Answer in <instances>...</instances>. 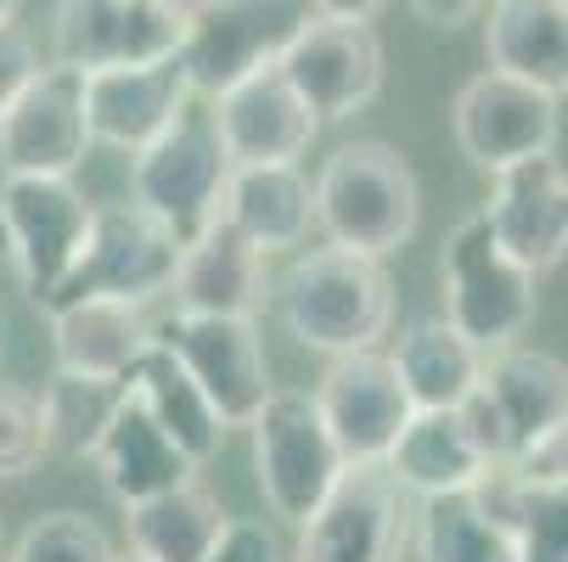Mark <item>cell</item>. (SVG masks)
Instances as JSON below:
<instances>
[{
	"label": "cell",
	"instance_id": "cell-37",
	"mask_svg": "<svg viewBox=\"0 0 568 562\" xmlns=\"http://www.w3.org/2000/svg\"><path fill=\"white\" fill-rule=\"evenodd\" d=\"M428 29H462V23H478V12H484V0H405Z\"/></svg>",
	"mask_w": 568,
	"mask_h": 562
},
{
	"label": "cell",
	"instance_id": "cell-11",
	"mask_svg": "<svg viewBox=\"0 0 568 562\" xmlns=\"http://www.w3.org/2000/svg\"><path fill=\"white\" fill-rule=\"evenodd\" d=\"M181 248H186L181 236L164 219H152L146 208H135V203L97 208L91 243H85L73 276L57 287L51 304H62V298H130V304H152V298L170 293Z\"/></svg>",
	"mask_w": 568,
	"mask_h": 562
},
{
	"label": "cell",
	"instance_id": "cell-20",
	"mask_svg": "<svg viewBox=\"0 0 568 562\" xmlns=\"http://www.w3.org/2000/svg\"><path fill=\"white\" fill-rule=\"evenodd\" d=\"M85 456L97 461L102 490L119 507L146 501V495H164V490L186 484V478H197V461L152 422V411L124 382H119V399H113V411H108V422H102V433L91 439Z\"/></svg>",
	"mask_w": 568,
	"mask_h": 562
},
{
	"label": "cell",
	"instance_id": "cell-6",
	"mask_svg": "<svg viewBox=\"0 0 568 562\" xmlns=\"http://www.w3.org/2000/svg\"><path fill=\"white\" fill-rule=\"evenodd\" d=\"M225 181H231V157L220 146V130L192 102L181 108V119L170 130H158L141 152H130V197H135V208L164 219L181 243H192L209 219H220Z\"/></svg>",
	"mask_w": 568,
	"mask_h": 562
},
{
	"label": "cell",
	"instance_id": "cell-13",
	"mask_svg": "<svg viewBox=\"0 0 568 562\" xmlns=\"http://www.w3.org/2000/svg\"><path fill=\"white\" fill-rule=\"evenodd\" d=\"M85 73L45 62L0 113V175H73L91 152Z\"/></svg>",
	"mask_w": 568,
	"mask_h": 562
},
{
	"label": "cell",
	"instance_id": "cell-24",
	"mask_svg": "<svg viewBox=\"0 0 568 562\" xmlns=\"http://www.w3.org/2000/svg\"><path fill=\"white\" fill-rule=\"evenodd\" d=\"M484 57H490V68L562 96L568 91V0H490V12H484Z\"/></svg>",
	"mask_w": 568,
	"mask_h": 562
},
{
	"label": "cell",
	"instance_id": "cell-8",
	"mask_svg": "<svg viewBox=\"0 0 568 562\" xmlns=\"http://www.w3.org/2000/svg\"><path fill=\"white\" fill-rule=\"evenodd\" d=\"M450 130H456V146H462V157L473 170L501 175V170L524 164V157L557 152L562 108H557L551 91L529 85V79H513L501 68H484V73H473L467 85L456 91Z\"/></svg>",
	"mask_w": 568,
	"mask_h": 562
},
{
	"label": "cell",
	"instance_id": "cell-39",
	"mask_svg": "<svg viewBox=\"0 0 568 562\" xmlns=\"http://www.w3.org/2000/svg\"><path fill=\"white\" fill-rule=\"evenodd\" d=\"M164 7H175V12H186V18H192V12L203 7V0H164Z\"/></svg>",
	"mask_w": 568,
	"mask_h": 562
},
{
	"label": "cell",
	"instance_id": "cell-2",
	"mask_svg": "<svg viewBox=\"0 0 568 562\" xmlns=\"http://www.w3.org/2000/svg\"><path fill=\"white\" fill-rule=\"evenodd\" d=\"M310 186H315V225L338 248L388 259L423 225L417 170L388 141H344Z\"/></svg>",
	"mask_w": 568,
	"mask_h": 562
},
{
	"label": "cell",
	"instance_id": "cell-38",
	"mask_svg": "<svg viewBox=\"0 0 568 562\" xmlns=\"http://www.w3.org/2000/svg\"><path fill=\"white\" fill-rule=\"evenodd\" d=\"M388 0H310L315 18H349V23H372Z\"/></svg>",
	"mask_w": 568,
	"mask_h": 562
},
{
	"label": "cell",
	"instance_id": "cell-41",
	"mask_svg": "<svg viewBox=\"0 0 568 562\" xmlns=\"http://www.w3.org/2000/svg\"><path fill=\"white\" fill-rule=\"evenodd\" d=\"M113 562H146V556H135V551H113Z\"/></svg>",
	"mask_w": 568,
	"mask_h": 562
},
{
	"label": "cell",
	"instance_id": "cell-35",
	"mask_svg": "<svg viewBox=\"0 0 568 562\" xmlns=\"http://www.w3.org/2000/svg\"><path fill=\"white\" fill-rule=\"evenodd\" d=\"M34 73H40V51H34V40H29L12 18H0V113L18 102V91L29 85Z\"/></svg>",
	"mask_w": 568,
	"mask_h": 562
},
{
	"label": "cell",
	"instance_id": "cell-30",
	"mask_svg": "<svg viewBox=\"0 0 568 562\" xmlns=\"http://www.w3.org/2000/svg\"><path fill=\"white\" fill-rule=\"evenodd\" d=\"M473 490L513 529L524 562H568V478H557V484H524V478L496 467Z\"/></svg>",
	"mask_w": 568,
	"mask_h": 562
},
{
	"label": "cell",
	"instance_id": "cell-7",
	"mask_svg": "<svg viewBox=\"0 0 568 562\" xmlns=\"http://www.w3.org/2000/svg\"><path fill=\"white\" fill-rule=\"evenodd\" d=\"M310 18V0H203L181 40L192 96H220L236 79L276 68Z\"/></svg>",
	"mask_w": 568,
	"mask_h": 562
},
{
	"label": "cell",
	"instance_id": "cell-31",
	"mask_svg": "<svg viewBox=\"0 0 568 562\" xmlns=\"http://www.w3.org/2000/svg\"><path fill=\"white\" fill-rule=\"evenodd\" d=\"M40 399H45V428H51V445H68V450L85 456V450H91V439L102 433L108 411H113L119 382H91V377H68V371H57V377L40 388Z\"/></svg>",
	"mask_w": 568,
	"mask_h": 562
},
{
	"label": "cell",
	"instance_id": "cell-12",
	"mask_svg": "<svg viewBox=\"0 0 568 562\" xmlns=\"http://www.w3.org/2000/svg\"><path fill=\"white\" fill-rule=\"evenodd\" d=\"M276 68L321 124H344V119H355L361 108L377 102L388 57H383V40H377L372 23L310 18L298 29V40L282 51Z\"/></svg>",
	"mask_w": 568,
	"mask_h": 562
},
{
	"label": "cell",
	"instance_id": "cell-34",
	"mask_svg": "<svg viewBox=\"0 0 568 562\" xmlns=\"http://www.w3.org/2000/svg\"><path fill=\"white\" fill-rule=\"evenodd\" d=\"M203 562H282V534L265 518H225Z\"/></svg>",
	"mask_w": 568,
	"mask_h": 562
},
{
	"label": "cell",
	"instance_id": "cell-3",
	"mask_svg": "<svg viewBox=\"0 0 568 562\" xmlns=\"http://www.w3.org/2000/svg\"><path fill=\"white\" fill-rule=\"evenodd\" d=\"M439 276H445V320H450L456 333H467L484 355L518 344L529 333L535 309H540L535 270H524L496 243V231H490V219H484V208L467 214L445 236Z\"/></svg>",
	"mask_w": 568,
	"mask_h": 562
},
{
	"label": "cell",
	"instance_id": "cell-26",
	"mask_svg": "<svg viewBox=\"0 0 568 562\" xmlns=\"http://www.w3.org/2000/svg\"><path fill=\"white\" fill-rule=\"evenodd\" d=\"M220 529H225L220 495H209L197 478H186V484H175L164 495H146V501L124 507L130 551L146 556V562H203L209 545L220 540Z\"/></svg>",
	"mask_w": 568,
	"mask_h": 562
},
{
	"label": "cell",
	"instance_id": "cell-1",
	"mask_svg": "<svg viewBox=\"0 0 568 562\" xmlns=\"http://www.w3.org/2000/svg\"><path fill=\"white\" fill-rule=\"evenodd\" d=\"M276 315L287 338L315 355L377 349L394 327V282L383 259L327 243L287 265V276L276 282Z\"/></svg>",
	"mask_w": 568,
	"mask_h": 562
},
{
	"label": "cell",
	"instance_id": "cell-5",
	"mask_svg": "<svg viewBox=\"0 0 568 562\" xmlns=\"http://www.w3.org/2000/svg\"><path fill=\"white\" fill-rule=\"evenodd\" d=\"M97 203L73 186V175H7L0 181V248H7L18 287L45 309L73 276L91 243Z\"/></svg>",
	"mask_w": 568,
	"mask_h": 562
},
{
	"label": "cell",
	"instance_id": "cell-28",
	"mask_svg": "<svg viewBox=\"0 0 568 562\" xmlns=\"http://www.w3.org/2000/svg\"><path fill=\"white\" fill-rule=\"evenodd\" d=\"M412 551L417 562H524L513 529L478 501V490L423 495L412 512Z\"/></svg>",
	"mask_w": 568,
	"mask_h": 562
},
{
	"label": "cell",
	"instance_id": "cell-27",
	"mask_svg": "<svg viewBox=\"0 0 568 562\" xmlns=\"http://www.w3.org/2000/svg\"><path fill=\"white\" fill-rule=\"evenodd\" d=\"M124 388L141 399V406L152 411V422L164 428L197 467L220 450V439H225V422L214 417V406L203 399V388L192 382V371L164 349V338H158L135 366H130V377H124Z\"/></svg>",
	"mask_w": 568,
	"mask_h": 562
},
{
	"label": "cell",
	"instance_id": "cell-36",
	"mask_svg": "<svg viewBox=\"0 0 568 562\" xmlns=\"http://www.w3.org/2000/svg\"><path fill=\"white\" fill-rule=\"evenodd\" d=\"M501 472L524 478V484H557V478H568V422H557L551 433H540L529 450H518Z\"/></svg>",
	"mask_w": 568,
	"mask_h": 562
},
{
	"label": "cell",
	"instance_id": "cell-29",
	"mask_svg": "<svg viewBox=\"0 0 568 562\" xmlns=\"http://www.w3.org/2000/svg\"><path fill=\"white\" fill-rule=\"evenodd\" d=\"M394 366L405 377L412 406H462L484 377V349L467 333H456L445 315H428L399 333Z\"/></svg>",
	"mask_w": 568,
	"mask_h": 562
},
{
	"label": "cell",
	"instance_id": "cell-21",
	"mask_svg": "<svg viewBox=\"0 0 568 562\" xmlns=\"http://www.w3.org/2000/svg\"><path fill=\"white\" fill-rule=\"evenodd\" d=\"M265 259L271 254H260L225 214L209 219L181 248V265H175V282H170L175 309H192V315H254L265 304V287H271Z\"/></svg>",
	"mask_w": 568,
	"mask_h": 562
},
{
	"label": "cell",
	"instance_id": "cell-40",
	"mask_svg": "<svg viewBox=\"0 0 568 562\" xmlns=\"http://www.w3.org/2000/svg\"><path fill=\"white\" fill-rule=\"evenodd\" d=\"M0 18H18V0H0Z\"/></svg>",
	"mask_w": 568,
	"mask_h": 562
},
{
	"label": "cell",
	"instance_id": "cell-22",
	"mask_svg": "<svg viewBox=\"0 0 568 562\" xmlns=\"http://www.w3.org/2000/svg\"><path fill=\"white\" fill-rule=\"evenodd\" d=\"M388 478L405 490V495H450V490H473L484 472H490V461H484V450L473 445L467 422L456 406H417L412 422L399 428V439L388 445L383 456Z\"/></svg>",
	"mask_w": 568,
	"mask_h": 562
},
{
	"label": "cell",
	"instance_id": "cell-14",
	"mask_svg": "<svg viewBox=\"0 0 568 562\" xmlns=\"http://www.w3.org/2000/svg\"><path fill=\"white\" fill-rule=\"evenodd\" d=\"M181 40L186 12L164 0H57L51 7V62L79 73L175 57Z\"/></svg>",
	"mask_w": 568,
	"mask_h": 562
},
{
	"label": "cell",
	"instance_id": "cell-25",
	"mask_svg": "<svg viewBox=\"0 0 568 562\" xmlns=\"http://www.w3.org/2000/svg\"><path fill=\"white\" fill-rule=\"evenodd\" d=\"M478 382L496 399L501 428L513 439V456L529 450L557 422H568V366L557 355H540V349H524V344L490 349Z\"/></svg>",
	"mask_w": 568,
	"mask_h": 562
},
{
	"label": "cell",
	"instance_id": "cell-9",
	"mask_svg": "<svg viewBox=\"0 0 568 562\" xmlns=\"http://www.w3.org/2000/svg\"><path fill=\"white\" fill-rule=\"evenodd\" d=\"M412 545V501L383 461L344 467L333 495L298 523L293 562H399Z\"/></svg>",
	"mask_w": 568,
	"mask_h": 562
},
{
	"label": "cell",
	"instance_id": "cell-19",
	"mask_svg": "<svg viewBox=\"0 0 568 562\" xmlns=\"http://www.w3.org/2000/svg\"><path fill=\"white\" fill-rule=\"evenodd\" d=\"M45 320H51L57 371L91 382H124L130 366L158 344L146 304L130 298H62L45 309Z\"/></svg>",
	"mask_w": 568,
	"mask_h": 562
},
{
	"label": "cell",
	"instance_id": "cell-10",
	"mask_svg": "<svg viewBox=\"0 0 568 562\" xmlns=\"http://www.w3.org/2000/svg\"><path fill=\"white\" fill-rule=\"evenodd\" d=\"M158 338H164V349L192 371V382L203 388V399L214 406V417L225 428H248L254 411L265 406V394L276 388L254 315H192V309H175V320H164Z\"/></svg>",
	"mask_w": 568,
	"mask_h": 562
},
{
	"label": "cell",
	"instance_id": "cell-33",
	"mask_svg": "<svg viewBox=\"0 0 568 562\" xmlns=\"http://www.w3.org/2000/svg\"><path fill=\"white\" fill-rule=\"evenodd\" d=\"M51 450V428H45V399L40 388L0 377V478H29Z\"/></svg>",
	"mask_w": 568,
	"mask_h": 562
},
{
	"label": "cell",
	"instance_id": "cell-16",
	"mask_svg": "<svg viewBox=\"0 0 568 562\" xmlns=\"http://www.w3.org/2000/svg\"><path fill=\"white\" fill-rule=\"evenodd\" d=\"M209 119L220 130V146L236 164H298L310 152L321 119L304 108V96L282 79V68H260L248 79H236L231 91L209 96Z\"/></svg>",
	"mask_w": 568,
	"mask_h": 562
},
{
	"label": "cell",
	"instance_id": "cell-17",
	"mask_svg": "<svg viewBox=\"0 0 568 562\" xmlns=\"http://www.w3.org/2000/svg\"><path fill=\"white\" fill-rule=\"evenodd\" d=\"M484 219L524 270H557L568 259V170L557 164V152L501 170L490 203H484Z\"/></svg>",
	"mask_w": 568,
	"mask_h": 562
},
{
	"label": "cell",
	"instance_id": "cell-4",
	"mask_svg": "<svg viewBox=\"0 0 568 562\" xmlns=\"http://www.w3.org/2000/svg\"><path fill=\"white\" fill-rule=\"evenodd\" d=\"M248 439H254L260 495H265L271 518H282L293 529L333 495V484L349 467L327 417L315 411V394H304V388H271L265 406L248 422Z\"/></svg>",
	"mask_w": 568,
	"mask_h": 562
},
{
	"label": "cell",
	"instance_id": "cell-18",
	"mask_svg": "<svg viewBox=\"0 0 568 562\" xmlns=\"http://www.w3.org/2000/svg\"><path fill=\"white\" fill-rule=\"evenodd\" d=\"M186 102H192V79L181 68V51L158 57V62H124V68L85 73L91 141L119 146V152H141L158 130H170L181 119Z\"/></svg>",
	"mask_w": 568,
	"mask_h": 562
},
{
	"label": "cell",
	"instance_id": "cell-32",
	"mask_svg": "<svg viewBox=\"0 0 568 562\" xmlns=\"http://www.w3.org/2000/svg\"><path fill=\"white\" fill-rule=\"evenodd\" d=\"M7 562H113V540L102 534L97 518L73 512V507H57V512H40Z\"/></svg>",
	"mask_w": 568,
	"mask_h": 562
},
{
	"label": "cell",
	"instance_id": "cell-23",
	"mask_svg": "<svg viewBox=\"0 0 568 562\" xmlns=\"http://www.w3.org/2000/svg\"><path fill=\"white\" fill-rule=\"evenodd\" d=\"M220 214L260 254H287V248H304V236L315 225V186L298 164H236L225 181Z\"/></svg>",
	"mask_w": 568,
	"mask_h": 562
},
{
	"label": "cell",
	"instance_id": "cell-15",
	"mask_svg": "<svg viewBox=\"0 0 568 562\" xmlns=\"http://www.w3.org/2000/svg\"><path fill=\"white\" fill-rule=\"evenodd\" d=\"M315 411L327 417L338 450L349 467L383 461L388 445L399 439V428L412 422V394L394 366V355L383 349H355V355H333V366L315 382Z\"/></svg>",
	"mask_w": 568,
	"mask_h": 562
}]
</instances>
